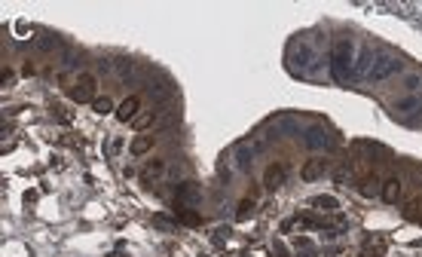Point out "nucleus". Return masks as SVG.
Listing matches in <instances>:
<instances>
[{
    "label": "nucleus",
    "mask_w": 422,
    "mask_h": 257,
    "mask_svg": "<svg viewBox=\"0 0 422 257\" xmlns=\"http://www.w3.org/2000/svg\"><path fill=\"white\" fill-rule=\"evenodd\" d=\"M352 52H355V46H352V40H337V46H334V55H331V77L340 83V86H352L355 83V61H352Z\"/></svg>",
    "instance_id": "obj_1"
},
{
    "label": "nucleus",
    "mask_w": 422,
    "mask_h": 257,
    "mask_svg": "<svg viewBox=\"0 0 422 257\" xmlns=\"http://www.w3.org/2000/svg\"><path fill=\"white\" fill-rule=\"evenodd\" d=\"M70 98L80 101V104H92L95 101V77L92 74H80V80L70 89Z\"/></svg>",
    "instance_id": "obj_2"
},
{
    "label": "nucleus",
    "mask_w": 422,
    "mask_h": 257,
    "mask_svg": "<svg viewBox=\"0 0 422 257\" xmlns=\"http://www.w3.org/2000/svg\"><path fill=\"white\" fill-rule=\"evenodd\" d=\"M285 175H288L285 162H272V166L266 169V175H263V187H266V190H279V187L285 184Z\"/></svg>",
    "instance_id": "obj_3"
},
{
    "label": "nucleus",
    "mask_w": 422,
    "mask_h": 257,
    "mask_svg": "<svg viewBox=\"0 0 422 257\" xmlns=\"http://www.w3.org/2000/svg\"><path fill=\"white\" fill-rule=\"evenodd\" d=\"M138 110H141V98L132 95V98H126V101L116 107V120H119V123H132V120L138 116Z\"/></svg>",
    "instance_id": "obj_4"
},
{
    "label": "nucleus",
    "mask_w": 422,
    "mask_h": 257,
    "mask_svg": "<svg viewBox=\"0 0 422 257\" xmlns=\"http://www.w3.org/2000/svg\"><path fill=\"white\" fill-rule=\"evenodd\" d=\"M199 199H202V193H199V187H196V184H181V187H178V208L196 205Z\"/></svg>",
    "instance_id": "obj_5"
},
{
    "label": "nucleus",
    "mask_w": 422,
    "mask_h": 257,
    "mask_svg": "<svg viewBox=\"0 0 422 257\" xmlns=\"http://www.w3.org/2000/svg\"><path fill=\"white\" fill-rule=\"evenodd\" d=\"M398 196H401V181H398V178L386 181V184H383V199H386L389 205H395V202H398Z\"/></svg>",
    "instance_id": "obj_6"
},
{
    "label": "nucleus",
    "mask_w": 422,
    "mask_h": 257,
    "mask_svg": "<svg viewBox=\"0 0 422 257\" xmlns=\"http://www.w3.org/2000/svg\"><path fill=\"white\" fill-rule=\"evenodd\" d=\"M175 218H178L181 224H187V227H199V224H202V215H196L193 208H178Z\"/></svg>",
    "instance_id": "obj_7"
},
{
    "label": "nucleus",
    "mask_w": 422,
    "mask_h": 257,
    "mask_svg": "<svg viewBox=\"0 0 422 257\" xmlns=\"http://www.w3.org/2000/svg\"><path fill=\"white\" fill-rule=\"evenodd\" d=\"M321 172H325V162H321V159H309V162L303 166V181H315Z\"/></svg>",
    "instance_id": "obj_8"
},
{
    "label": "nucleus",
    "mask_w": 422,
    "mask_h": 257,
    "mask_svg": "<svg viewBox=\"0 0 422 257\" xmlns=\"http://www.w3.org/2000/svg\"><path fill=\"white\" fill-rule=\"evenodd\" d=\"M153 141H156V138H135V141L129 144V150H132L135 156H144V153L153 147Z\"/></svg>",
    "instance_id": "obj_9"
},
{
    "label": "nucleus",
    "mask_w": 422,
    "mask_h": 257,
    "mask_svg": "<svg viewBox=\"0 0 422 257\" xmlns=\"http://www.w3.org/2000/svg\"><path fill=\"white\" fill-rule=\"evenodd\" d=\"M358 190H361V196H377V193H383V190H380L377 175H374V178H364V181L358 184Z\"/></svg>",
    "instance_id": "obj_10"
},
{
    "label": "nucleus",
    "mask_w": 422,
    "mask_h": 257,
    "mask_svg": "<svg viewBox=\"0 0 422 257\" xmlns=\"http://www.w3.org/2000/svg\"><path fill=\"white\" fill-rule=\"evenodd\" d=\"M312 208H328V212H337V208H340V202H337L334 196H315V199H312Z\"/></svg>",
    "instance_id": "obj_11"
},
{
    "label": "nucleus",
    "mask_w": 422,
    "mask_h": 257,
    "mask_svg": "<svg viewBox=\"0 0 422 257\" xmlns=\"http://www.w3.org/2000/svg\"><path fill=\"white\" fill-rule=\"evenodd\" d=\"M92 110H95L98 116H104V113H110V110H113V101H110L107 95H104V98H95V101H92Z\"/></svg>",
    "instance_id": "obj_12"
},
{
    "label": "nucleus",
    "mask_w": 422,
    "mask_h": 257,
    "mask_svg": "<svg viewBox=\"0 0 422 257\" xmlns=\"http://www.w3.org/2000/svg\"><path fill=\"white\" fill-rule=\"evenodd\" d=\"M165 172V162L162 159H153V162H147V169H144V181H150V178H156V175H162Z\"/></svg>",
    "instance_id": "obj_13"
},
{
    "label": "nucleus",
    "mask_w": 422,
    "mask_h": 257,
    "mask_svg": "<svg viewBox=\"0 0 422 257\" xmlns=\"http://www.w3.org/2000/svg\"><path fill=\"white\" fill-rule=\"evenodd\" d=\"M153 120H156V113H153V110H150V113H141V116H135V120H132V129H138V132H141V129H147Z\"/></svg>",
    "instance_id": "obj_14"
},
{
    "label": "nucleus",
    "mask_w": 422,
    "mask_h": 257,
    "mask_svg": "<svg viewBox=\"0 0 422 257\" xmlns=\"http://www.w3.org/2000/svg\"><path fill=\"white\" fill-rule=\"evenodd\" d=\"M251 212H254V199H242V202H239V212H236V218H239V221H245Z\"/></svg>",
    "instance_id": "obj_15"
},
{
    "label": "nucleus",
    "mask_w": 422,
    "mask_h": 257,
    "mask_svg": "<svg viewBox=\"0 0 422 257\" xmlns=\"http://www.w3.org/2000/svg\"><path fill=\"white\" fill-rule=\"evenodd\" d=\"M52 120H58V123H64V126L70 123V116H67V110H64V107H58V104H52Z\"/></svg>",
    "instance_id": "obj_16"
},
{
    "label": "nucleus",
    "mask_w": 422,
    "mask_h": 257,
    "mask_svg": "<svg viewBox=\"0 0 422 257\" xmlns=\"http://www.w3.org/2000/svg\"><path fill=\"white\" fill-rule=\"evenodd\" d=\"M407 218H410V221H419V199H413V202L407 205Z\"/></svg>",
    "instance_id": "obj_17"
},
{
    "label": "nucleus",
    "mask_w": 422,
    "mask_h": 257,
    "mask_svg": "<svg viewBox=\"0 0 422 257\" xmlns=\"http://www.w3.org/2000/svg\"><path fill=\"white\" fill-rule=\"evenodd\" d=\"M21 74H24V77H34V74H37V64H34V61H24Z\"/></svg>",
    "instance_id": "obj_18"
},
{
    "label": "nucleus",
    "mask_w": 422,
    "mask_h": 257,
    "mask_svg": "<svg viewBox=\"0 0 422 257\" xmlns=\"http://www.w3.org/2000/svg\"><path fill=\"white\" fill-rule=\"evenodd\" d=\"M272 254H279V257H288V248H285L282 242H276V245H272Z\"/></svg>",
    "instance_id": "obj_19"
},
{
    "label": "nucleus",
    "mask_w": 422,
    "mask_h": 257,
    "mask_svg": "<svg viewBox=\"0 0 422 257\" xmlns=\"http://www.w3.org/2000/svg\"><path fill=\"white\" fill-rule=\"evenodd\" d=\"M297 248H312V242H309V239H300V236H297Z\"/></svg>",
    "instance_id": "obj_20"
},
{
    "label": "nucleus",
    "mask_w": 422,
    "mask_h": 257,
    "mask_svg": "<svg viewBox=\"0 0 422 257\" xmlns=\"http://www.w3.org/2000/svg\"><path fill=\"white\" fill-rule=\"evenodd\" d=\"M113 257H116V254H113Z\"/></svg>",
    "instance_id": "obj_21"
}]
</instances>
